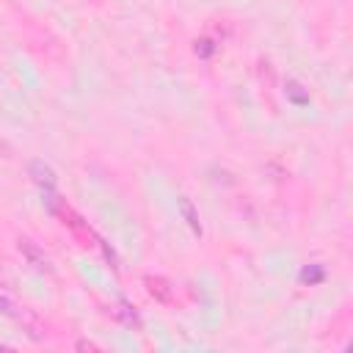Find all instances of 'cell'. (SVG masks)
Here are the masks:
<instances>
[{
  "mask_svg": "<svg viewBox=\"0 0 353 353\" xmlns=\"http://www.w3.org/2000/svg\"><path fill=\"white\" fill-rule=\"evenodd\" d=\"M30 174H36L33 179H36L41 188H47V190H52V188H55V174H52L47 165H41V163H33V165H30Z\"/></svg>",
  "mask_w": 353,
  "mask_h": 353,
  "instance_id": "1",
  "label": "cell"
},
{
  "mask_svg": "<svg viewBox=\"0 0 353 353\" xmlns=\"http://www.w3.org/2000/svg\"><path fill=\"white\" fill-rule=\"evenodd\" d=\"M179 210L185 212V218H188V223H190V226H193V229L199 232V221H196V212H193V207H190V204H188L185 199H179Z\"/></svg>",
  "mask_w": 353,
  "mask_h": 353,
  "instance_id": "2",
  "label": "cell"
},
{
  "mask_svg": "<svg viewBox=\"0 0 353 353\" xmlns=\"http://www.w3.org/2000/svg\"><path fill=\"white\" fill-rule=\"evenodd\" d=\"M0 312H3V314H14L11 301H8V298H3V295H0Z\"/></svg>",
  "mask_w": 353,
  "mask_h": 353,
  "instance_id": "3",
  "label": "cell"
}]
</instances>
